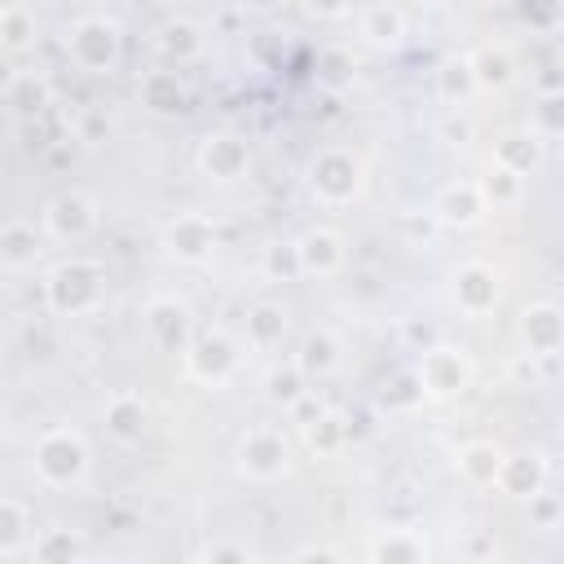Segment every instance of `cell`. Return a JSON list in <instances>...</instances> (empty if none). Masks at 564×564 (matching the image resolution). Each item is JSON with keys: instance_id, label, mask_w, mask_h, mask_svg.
I'll return each mask as SVG.
<instances>
[{"instance_id": "obj_1", "label": "cell", "mask_w": 564, "mask_h": 564, "mask_svg": "<svg viewBox=\"0 0 564 564\" xmlns=\"http://www.w3.org/2000/svg\"><path fill=\"white\" fill-rule=\"evenodd\" d=\"M44 300L62 317H84V313L101 308V300H106V269L97 260H66L48 273Z\"/></svg>"}, {"instance_id": "obj_2", "label": "cell", "mask_w": 564, "mask_h": 564, "mask_svg": "<svg viewBox=\"0 0 564 564\" xmlns=\"http://www.w3.org/2000/svg\"><path fill=\"white\" fill-rule=\"evenodd\" d=\"M88 463H93V454H88L84 436L70 432V427H48V432L35 441V454H31V467H35V476H40L48 489H70V485H79V480L88 476Z\"/></svg>"}, {"instance_id": "obj_3", "label": "cell", "mask_w": 564, "mask_h": 564, "mask_svg": "<svg viewBox=\"0 0 564 564\" xmlns=\"http://www.w3.org/2000/svg\"><path fill=\"white\" fill-rule=\"evenodd\" d=\"M119 48H123V35H119V22L106 18V13H84L70 35H66V53L79 70H93V75H106L115 70L119 62Z\"/></svg>"}, {"instance_id": "obj_4", "label": "cell", "mask_w": 564, "mask_h": 564, "mask_svg": "<svg viewBox=\"0 0 564 564\" xmlns=\"http://www.w3.org/2000/svg\"><path fill=\"white\" fill-rule=\"evenodd\" d=\"M181 361H185L189 379H198L207 388H220L225 379H234L242 352H238V344L225 330H203V335H194V344H189V352Z\"/></svg>"}, {"instance_id": "obj_5", "label": "cell", "mask_w": 564, "mask_h": 564, "mask_svg": "<svg viewBox=\"0 0 564 564\" xmlns=\"http://www.w3.org/2000/svg\"><path fill=\"white\" fill-rule=\"evenodd\" d=\"M471 383V361L463 348L454 344H432L423 357H419V388L436 401H449L458 392H467Z\"/></svg>"}, {"instance_id": "obj_6", "label": "cell", "mask_w": 564, "mask_h": 564, "mask_svg": "<svg viewBox=\"0 0 564 564\" xmlns=\"http://www.w3.org/2000/svg\"><path fill=\"white\" fill-rule=\"evenodd\" d=\"M308 189L339 207V203H352L357 189H361V163L348 154V150H322L313 163H308Z\"/></svg>"}, {"instance_id": "obj_7", "label": "cell", "mask_w": 564, "mask_h": 564, "mask_svg": "<svg viewBox=\"0 0 564 564\" xmlns=\"http://www.w3.org/2000/svg\"><path fill=\"white\" fill-rule=\"evenodd\" d=\"M286 463H291V449H286L282 432H273V427H251L238 441V467L251 480H278L286 471Z\"/></svg>"}, {"instance_id": "obj_8", "label": "cell", "mask_w": 564, "mask_h": 564, "mask_svg": "<svg viewBox=\"0 0 564 564\" xmlns=\"http://www.w3.org/2000/svg\"><path fill=\"white\" fill-rule=\"evenodd\" d=\"M97 229V203L88 194H57L44 207V234L57 242H79Z\"/></svg>"}, {"instance_id": "obj_9", "label": "cell", "mask_w": 564, "mask_h": 564, "mask_svg": "<svg viewBox=\"0 0 564 564\" xmlns=\"http://www.w3.org/2000/svg\"><path fill=\"white\" fill-rule=\"evenodd\" d=\"M145 330H150V339L163 348V352H189V344H194V322H189V308L181 304V300H167V295H159V300H150V308H145Z\"/></svg>"}, {"instance_id": "obj_10", "label": "cell", "mask_w": 564, "mask_h": 564, "mask_svg": "<svg viewBox=\"0 0 564 564\" xmlns=\"http://www.w3.org/2000/svg\"><path fill=\"white\" fill-rule=\"evenodd\" d=\"M163 247H167V256H176V260H185V264H198V260H207L212 247H216V225H212L207 216H198V212H185V216H176V220L163 229Z\"/></svg>"}, {"instance_id": "obj_11", "label": "cell", "mask_w": 564, "mask_h": 564, "mask_svg": "<svg viewBox=\"0 0 564 564\" xmlns=\"http://www.w3.org/2000/svg\"><path fill=\"white\" fill-rule=\"evenodd\" d=\"M247 163H251V150H247V141L234 137V132H212V137L203 141V150H198V167H203V176H212V181H238V176L247 172Z\"/></svg>"}, {"instance_id": "obj_12", "label": "cell", "mask_w": 564, "mask_h": 564, "mask_svg": "<svg viewBox=\"0 0 564 564\" xmlns=\"http://www.w3.org/2000/svg\"><path fill=\"white\" fill-rule=\"evenodd\" d=\"M520 335H524V344H529V352L533 357H551V352H560L564 348V308L560 304H529L524 313H520Z\"/></svg>"}, {"instance_id": "obj_13", "label": "cell", "mask_w": 564, "mask_h": 564, "mask_svg": "<svg viewBox=\"0 0 564 564\" xmlns=\"http://www.w3.org/2000/svg\"><path fill=\"white\" fill-rule=\"evenodd\" d=\"M295 247H300L304 273H313V278H335L344 269V260H348L344 238L335 229H308V234L295 238Z\"/></svg>"}, {"instance_id": "obj_14", "label": "cell", "mask_w": 564, "mask_h": 564, "mask_svg": "<svg viewBox=\"0 0 564 564\" xmlns=\"http://www.w3.org/2000/svg\"><path fill=\"white\" fill-rule=\"evenodd\" d=\"M454 300H458V308L471 313V317L489 313V308L498 304V278H494V269L480 264V260L463 264V269L454 273Z\"/></svg>"}, {"instance_id": "obj_15", "label": "cell", "mask_w": 564, "mask_h": 564, "mask_svg": "<svg viewBox=\"0 0 564 564\" xmlns=\"http://www.w3.org/2000/svg\"><path fill=\"white\" fill-rule=\"evenodd\" d=\"M4 106H9L18 119H31V115H40L44 106H53V84H48V75H40V70H13L9 84H4Z\"/></svg>"}, {"instance_id": "obj_16", "label": "cell", "mask_w": 564, "mask_h": 564, "mask_svg": "<svg viewBox=\"0 0 564 564\" xmlns=\"http://www.w3.org/2000/svg\"><path fill=\"white\" fill-rule=\"evenodd\" d=\"M485 212H489V203H485V194H480V185H476V181L445 185V189H441V198H436V216H441L445 225H458V229H471Z\"/></svg>"}, {"instance_id": "obj_17", "label": "cell", "mask_w": 564, "mask_h": 564, "mask_svg": "<svg viewBox=\"0 0 564 564\" xmlns=\"http://www.w3.org/2000/svg\"><path fill=\"white\" fill-rule=\"evenodd\" d=\"M31 564H88L84 555V542L79 533H70L66 524H53V529H40L31 538Z\"/></svg>"}, {"instance_id": "obj_18", "label": "cell", "mask_w": 564, "mask_h": 564, "mask_svg": "<svg viewBox=\"0 0 564 564\" xmlns=\"http://www.w3.org/2000/svg\"><path fill=\"white\" fill-rule=\"evenodd\" d=\"M40 251H44V238L35 234V225H26V220H9V225L0 229V264H4L9 273L31 269V264L40 260Z\"/></svg>"}, {"instance_id": "obj_19", "label": "cell", "mask_w": 564, "mask_h": 564, "mask_svg": "<svg viewBox=\"0 0 564 564\" xmlns=\"http://www.w3.org/2000/svg\"><path fill=\"white\" fill-rule=\"evenodd\" d=\"M502 458L507 454L494 441H467L458 449V476L467 485H476V489H494L498 485V471H502Z\"/></svg>"}, {"instance_id": "obj_20", "label": "cell", "mask_w": 564, "mask_h": 564, "mask_svg": "<svg viewBox=\"0 0 564 564\" xmlns=\"http://www.w3.org/2000/svg\"><path fill=\"white\" fill-rule=\"evenodd\" d=\"M145 419L150 414H145V401L137 392H115L106 401V432L115 441H123V445H132V441L145 436Z\"/></svg>"}, {"instance_id": "obj_21", "label": "cell", "mask_w": 564, "mask_h": 564, "mask_svg": "<svg viewBox=\"0 0 564 564\" xmlns=\"http://www.w3.org/2000/svg\"><path fill=\"white\" fill-rule=\"evenodd\" d=\"M498 489L511 498H524V502L533 494H542V458L538 454H507L502 471H498Z\"/></svg>"}, {"instance_id": "obj_22", "label": "cell", "mask_w": 564, "mask_h": 564, "mask_svg": "<svg viewBox=\"0 0 564 564\" xmlns=\"http://www.w3.org/2000/svg\"><path fill=\"white\" fill-rule=\"evenodd\" d=\"M137 97H141V106L154 110V115H176V110L185 106V88H181L176 70H150V75H141Z\"/></svg>"}, {"instance_id": "obj_23", "label": "cell", "mask_w": 564, "mask_h": 564, "mask_svg": "<svg viewBox=\"0 0 564 564\" xmlns=\"http://www.w3.org/2000/svg\"><path fill=\"white\" fill-rule=\"evenodd\" d=\"M31 538H35V520H31L26 502L0 498V551H4V560H13L22 546H31Z\"/></svg>"}, {"instance_id": "obj_24", "label": "cell", "mask_w": 564, "mask_h": 564, "mask_svg": "<svg viewBox=\"0 0 564 564\" xmlns=\"http://www.w3.org/2000/svg\"><path fill=\"white\" fill-rule=\"evenodd\" d=\"M295 366L313 379H322V375H330L335 366H339V339L330 335V330H308L304 339H300V352H295Z\"/></svg>"}, {"instance_id": "obj_25", "label": "cell", "mask_w": 564, "mask_h": 564, "mask_svg": "<svg viewBox=\"0 0 564 564\" xmlns=\"http://www.w3.org/2000/svg\"><path fill=\"white\" fill-rule=\"evenodd\" d=\"M370 564H427V546L419 533L410 529H388L375 551H370Z\"/></svg>"}, {"instance_id": "obj_26", "label": "cell", "mask_w": 564, "mask_h": 564, "mask_svg": "<svg viewBox=\"0 0 564 564\" xmlns=\"http://www.w3.org/2000/svg\"><path fill=\"white\" fill-rule=\"evenodd\" d=\"M357 22H361V35L370 44H397L405 35V13L397 4H370V9H357Z\"/></svg>"}, {"instance_id": "obj_27", "label": "cell", "mask_w": 564, "mask_h": 564, "mask_svg": "<svg viewBox=\"0 0 564 564\" xmlns=\"http://www.w3.org/2000/svg\"><path fill=\"white\" fill-rule=\"evenodd\" d=\"M31 40H35V9L22 0L0 4V44L9 53H22V48H31Z\"/></svg>"}, {"instance_id": "obj_28", "label": "cell", "mask_w": 564, "mask_h": 564, "mask_svg": "<svg viewBox=\"0 0 564 564\" xmlns=\"http://www.w3.org/2000/svg\"><path fill=\"white\" fill-rule=\"evenodd\" d=\"M286 339V308L278 304H256L247 313V344L251 348H278Z\"/></svg>"}, {"instance_id": "obj_29", "label": "cell", "mask_w": 564, "mask_h": 564, "mask_svg": "<svg viewBox=\"0 0 564 564\" xmlns=\"http://www.w3.org/2000/svg\"><path fill=\"white\" fill-rule=\"evenodd\" d=\"M308 375L295 366V361H286V366H273L269 375H264V397L273 401V405H282V410H291L295 401H304L308 397Z\"/></svg>"}, {"instance_id": "obj_30", "label": "cell", "mask_w": 564, "mask_h": 564, "mask_svg": "<svg viewBox=\"0 0 564 564\" xmlns=\"http://www.w3.org/2000/svg\"><path fill=\"white\" fill-rule=\"evenodd\" d=\"M538 159H542V141H538L529 128L502 137V141H498V154H494V163H502V167H511V172H520V176H529V167H538Z\"/></svg>"}, {"instance_id": "obj_31", "label": "cell", "mask_w": 564, "mask_h": 564, "mask_svg": "<svg viewBox=\"0 0 564 564\" xmlns=\"http://www.w3.org/2000/svg\"><path fill=\"white\" fill-rule=\"evenodd\" d=\"M159 53L163 57H172V62H185V57H194L198 48H203V35H198V26L194 22H185V18H172V22H163L159 26Z\"/></svg>"}, {"instance_id": "obj_32", "label": "cell", "mask_w": 564, "mask_h": 564, "mask_svg": "<svg viewBox=\"0 0 564 564\" xmlns=\"http://www.w3.org/2000/svg\"><path fill=\"white\" fill-rule=\"evenodd\" d=\"M476 185H480V194H485L489 207H511V203H520V194H524V176L511 172V167H502V163H489V172H485Z\"/></svg>"}, {"instance_id": "obj_33", "label": "cell", "mask_w": 564, "mask_h": 564, "mask_svg": "<svg viewBox=\"0 0 564 564\" xmlns=\"http://www.w3.org/2000/svg\"><path fill=\"white\" fill-rule=\"evenodd\" d=\"M471 70H476V88H507L516 79V62L507 48H480L471 53Z\"/></svg>"}, {"instance_id": "obj_34", "label": "cell", "mask_w": 564, "mask_h": 564, "mask_svg": "<svg viewBox=\"0 0 564 564\" xmlns=\"http://www.w3.org/2000/svg\"><path fill=\"white\" fill-rule=\"evenodd\" d=\"M300 432H304V445H308L313 454H335V449H344V441H348V423H344V414H335V410H322V419L308 423V427H300Z\"/></svg>"}, {"instance_id": "obj_35", "label": "cell", "mask_w": 564, "mask_h": 564, "mask_svg": "<svg viewBox=\"0 0 564 564\" xmlns=\"http://www.w3.org/2000/svg\"><path fill=\"white\" fill-rule=\"evenodd\" d=\"M529 132H533L538 141L564 137V88H551V93L538 97V106H533V115H529Z\"/></svg>"}, {"instance_id": "obj_36", "label": "cell", "mask_w": 564, "mask_h": 564, "mask_svg": "<svg viewBox=\"0 0 564 564\" xmlns=\"http://www.w3.org/2000/svg\"><path fill=\"white\" fill-rule=\"evenodd\" d=\"M436 88L445 101H463L467 93H476V70H471V57H449L441 70H436Z\"/></svg>"}, {"instance_id": "obj_37", "label": "cell", "mask_w": 564, "mask_h": 564, "mask_svg": "<svg viewBox=\"0 0 564 564\" xmlns=\"http://www.w3.org/2000/svg\"><path fill=\"white\" fill-rule=\"evenodd\" d=\"M264 269H269L273 278H300V273H304L300 247H295V242H273V247L264 251Z\"/></svg>"}, {"instance_id": "obj_38", "label": "cell", "mask_w": 564, "mask_h": 564, "mask_svg": "<svg viewBox=\"0 0 564 564\" xmlns=\"http://www.w3.org/2000/svg\"><path fill=\"white\" fill-rule=\"evenodd\" d=\"M317 66H322V70H317V79H322V84H330V88L352 84V62H348V53H344V48H326Z\"/></svg>"}, {"instance_id": "obj_39", "label": "cell", "mask_w": 564, "mask_h": 564, "mask_svg": "<svg viewBox=\"0 0 564 564\" xmlns=\"http://www.w3.org/2000/svg\"><path fill=\"white\" fill-rule=\"evenodd\" d=\"M203 564H251V551L242 546V542H212L207 551H203Z\"/></svg>"}, {"instance_id": "obj_40", "label": "cell", "mask_w": 564, "mask_h": 564, "mask_svg": "<svg viewBox=\"0 0 564 564\" xmlns=\"http://www.w3.org/2000/svg\"><path fill=\"white\" fill-rule=\"evenodd\" d=\"M322 410H326V405H322V401L308 392V397H304V401H295L286 414L295 419V427H308V423H317V419H322Z\"/></svg>"}, {"instance_id": "obj_41", "label": "cell", "mask_w": 564, "mask_h": 564, "mask_svg": "<svg viewBox=\"0 0 564 564\" xmlns=\"http://www.w3.org/2000/svg\"><path fill=\"white\" fill-rule=\"evenodd\" d=\"M529 516H533L538 524H551V520L560 516V507H555V498H546V494H533V498H529Z\"/></svg>"}, {"instance_id": "obj_42", "label": "cell", "mask_w": 564, "mask_h": 564, "mask_svg": "<svg viewBox=\"0 0 564 564\" xmlns=\"http://www.w3.org/2000/svg\"><path fill=\"white\" fill-rule=\"evenodd\" d=\"M295 564H339V555H335L330 546H304V551L295 555Z\"/></svg>"}, {"instance_id": "obj_43", "label": "cell", "mask_w": 564, "mask_h": 564, "mask_svg": "<svg viewBox=\"0 0 564 564\" xmlns=\"http://www.w3.org/2000/svg\"><path fill=\"white\" fill-rule=\"evenodd\" d=\"M88 564H106V560H88Z\"/></svg>"}, {"instance_id": "obj_44", "label": "cell", "mask_w": 564, "mask_h": 564, "mask_svg": "<svg viewBox=\"0 0 564 564\" xmlns=\"http://www.w3.org/2000/svg\"><path fill=\"white\" fill-rule=\"evenodd\" d=\"M4 564H13V560H4Z\"/></svg>"}]
</instances>
